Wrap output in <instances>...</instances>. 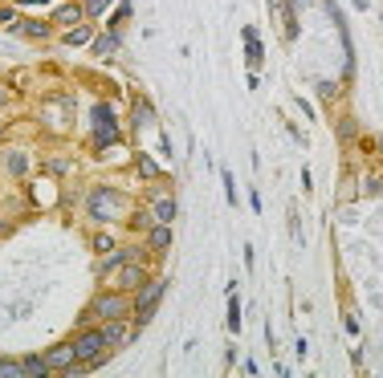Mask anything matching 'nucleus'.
<instances>
[{
  "label": "nucleus",
  "instance_id": "1",
  "mask_svg": "<svg viewBox=\"0 0 383 378\" xmlns=\"http://www.w3.org/2000/svg\"><path fill=\"white\" fill-rule=\"evenodd\" d=\"M122 212H127V199L118 196L115 187L90 191V215H94V220H118Z\"/></svg>",
  "mask_w": 383,
  "mask_h": 378
},
{
  "label": "nucleus",
  "instance_id": "2",
  "mask_svg": "<svg viewBox=\"0 0 383 378\" xmlns=\"http://www.w3.org/2000/svg\"><path fill=\"white\" fill-rule=\"evenodd\" d=\"M164 280H143L139 285V297H135V321L139 326H147L151 321V313H155V305H159V297H164Z\"/></svg>",
  "mask_w": 383,
  "mask_h": 378
},
{
  "label": "nucleus",
  "instance_id": "3",
  "mask_svg": "<svg viewBox=\"0 0 383 378\" xmlns=\"http://www.w3.org/2000/svg\"><path fill=\"white\" fill-rule=\"evenodd\" d=\"M90 114H94V147L106 150L110 143H118V126H115V114H110V106H106V102H98Z\"/></svg>",
  "mask_w": 383,
  "mask_h": 378
},
{
  "label": "nucleus",
  "instance_id": "4",
  "mask_svg": "<svg viewBox=\"0 0 383 378\" xmlns=\"http://www.w3.org/2000/svg\"><path fill=\"white\" fill-rule=\"evenodd\" d=\"M94 313H98L102 321H115V317H127V313H131V301L122 297V289H118V293H98L94 297Z\"/></svg>",
  "mask_w": 383,
  "mask_h": 378
},
{
  "label": "nucleus",
  "instance_id": "5",
  "mask_svg": "<svg viewBox=\"0 0 383 378\" xmlns=\"http://www.w3.org/2000/svg\"><path fill=\"white\" fill-rule=\"evenodd\" d=\"M74 350H78V358L90 362V358H98L102 350H110L106 345V338H102V329H82L78 338H74Z\"/></svg>",
  "mask_w": 383,
  "mask_h": 378
},
{
  "label": "nucleus",
  "instance_id": "6",
  "mask_svg": "<svg viewBox=\"0 0 383 378\" xmlns=\"http://www.w3.org/2000/svg\"><path fill=\"white\" fill-rule=\"evenodd\" d=\"M45 362L53 366V374H66L69 366L78 362V350H74V342H62V345H53L50 354H45Z\"/></svg>",
  "mask_w": 383,
  "mask_h": 378
},
{
  "label": "nucleus",
  "instance_id": "7",
  "mask_svg": "<svg viewBox=\"0 0 383 378\" xmlns=\"http://www.w3.org/2000/svg\"><path fill=\"white\" fill-rule=\"evenodd\" d=\"M13 33L17 37H29V41H45V37L53 33V20H33V17H25L13 25Z\"/></svg>",
  "mask_w": 383,
  "mask_h": 378
},
{
  "label": "nucleus",
  "instance_id": "8",
  "mask_svg": "<svg viewBox=\"0 0 383 378\" xmlns=\"http://www.w3.org/2000/svg\"><path fill=\"white\" fill-rule=\"evenodd\" d=\"M21 370H25V378H50L53 366L45 362V354H29V358H21Z\"/></svg>",
  "mask_w": 383,
  "mask_h": 378
},
{
  "label": "nucleus",
  "instance_id": "9",
  "mask_svg": "<svg viewBox=\"0 0 383 378\" xmlns=\"http://www.w3.org/2000/svg\"><path fill=\"white\" fill-rule=\"evenodd\" d=\"M82 4H62V8H53V25H62V29H74V25H82Z\"/></svg>",
  "mask_w": 383,
  "mask_h": 378
},
{
  "label": "nucleus",
  "instance_id": "10",
  "mask_svg": "<svg viewBox=\"0 0 383 378\" xmlns=\"http://www.w3.org/2000/svg\"><path fill=\"white\" fill-rule=\"evenodd\" d=\"M151 215H155L159 224H171V215H176V199H171V196H151Z\"/></svg>",
  "mask_w": 383,
  "mask_h": 378
},
{
  "label": "nucleus",
  "instance_id": "11",
  "mask_svg": "<svg viewBox=\"0 0 383 378\" xmlns=\"http://www.w3.org/2000/svg\"><path fill=\"white\" fill-rule=\"evenodd\" d=\"M167 244H171V228H167V224H155V228L147 232V248L151 252H164Z\"/></svg>",
  "mask_w": 383,
  "mask_h": 378
},
{
  "label": "nucleus",
  "instance_id": "12",
  "mask_svg": "<svg viewBox=\"0 0 383 378\" xmlns=\"http://www.w3.org/2000/svg\"><path fill=\"white\" fill-rule=\"evenodd\" d=\"M102 338H106V345H110V350L127 342V326H122V317H115V321H106V329H102Z\"/></svg>",
  "mask_w": 383,
  "mask_h": 378
},
{
  "label": "nucleus",
  "instance_id": "13",
  "mask_svg": "<svg viewBox=\"0 0 383 378\" xmlns=\"http://www.w3.org/2000/svg\"><path fill=\"white\" fill-rule=\"evenodd\" d=\"M143 280H147V273L135 264V268H127V273H118V289H127V293H131V289H139Z\"/></svg>",
  "mask_w": 383,
  "mask_h": 378
},
{
  "label": "nucleus",
  "instance_id": "14",
  "mask_svg": "<svg viewBox=\"0 0 383 378\" xmlns=\"http://www.w3.org/2000/svg\"><path fill=\"white\" fill-rule=\"evenodd\" d=\"M94 41V25H74L66 33V45H90Z\"/></svg>",
  "mask_w": 383,
  "mask_h": 378
},
{
  "label": "nucleus",
  "instance_id": "15",
  "mask_svg": "<svg viewBox=\"0 0 383 378\" xmlns=\"http://www.w3.org/2000/svg\"><path fill=\"white\" fill-rule=\"evenodd\" d=\"M110 4H115V0H82V13L90 20H98L102 13H106V8H110Z\"/></svg>",
  "mask_w": 383,
  "mask_h": 378
},
{
  "label": "nucleus",
  "instance_id": "16",
  "mask_svg": "<svg viewBox=\"0 0 383 378\" xmlns=\"http://www.w3.org/2000/svg\"><path fill=\"white\" fill-rule=\"evenodd\" d=\"M115 45H118V37L110 33V37H94V45H90V49L98 53V57H106V53H115Z\"/></svg>",
  "mask_w": 383,
  "mask_h": 378
},
{
  "label": "nucleus",
  "instance_id": "17",
  "mask_svg": "<svg viewBox=\"0 0 383 378\" xmlns=\"http://www.w3.org/2000/svg\"><path fill=\"white\" fill-rule=\"evenodd\" d=\"M0 378H25L21 362H13V358H0Z\"/></svg>",
  "mask_w": 383,
  "mask_h": 378
},
{
  "label": "nucleus",
  "instance_id": "18",
  "mask_svg": "<svg viewBox=\"0 0 383 378\" xmlns=\"http://www.w3.org/2000/svg\"><path fill=\"white\" fill-rule=\"evenodd\" d=\"M245 49H249V57H253V61L261 57V41H257V33H253V29H245Z\"/></svg>",
  "mask_w": 383,
  "mask_h": 378
},
{
  "label": "nucleus",
  "instance_id": "19",
  "mask_svg": "<svg viewBox=\"0 0 383 378\" xmlns=\"http://www.w3.org/2000/svg\"><path fill=\"white\" fill-rule=\"evenodd\" d=\"M139 175H159V167L151 163L147 155H139Z\"/></svg>",
  "mask_w": 383,
  "mask_h": 378
},
{
  "label": "nucleus",
  "instance_id": "20",
  "mask_svg": "<svg viewBox=\"0 0 383 378\" xmlns=\"http://www.w3.org/2000/svg\"><path fill=\"white\" fill-rule=\"evenodd\" d=\"M334 94H338V85H334V82H318V98H326V102H331Z\"/></svg>",
  "mask_w": 383,
  "mask_h": 378
},
{
  "label": "nucleus",
  "instance_id": "21",
  "mask_svg": "<svg viewBox=\"0 0 383 378\" xmlns=\"http://www.w3.org/2000/svg\"><path fill=\"white\" fill-rule=\"evenodd\" d=\"M229 329H233V333L241 329V309H236V305H229Z\"/></svg>",
  "mask_w": 383,
  "mask_h": 378
},
{
  "label": "nucleus",
  "instance_id": "22",
  "mask_svg": "<svg viewBox=\"0 0 383 378\" xmlns=\"http://www.w3.org/2000/svg\"><path fill=\"white\" fill-rule=\"evenodd\" d=\"M8 167H13V175H25V159L21 155H8Z\"/></svg>",
  "mask_w": 383,
  "mask_h": 378
},
{
  "label": "nucleus",
  "instance_id": "23",
  "mask_svg": "<svg viewBox=\"0 0 383 378\" xmlns=\"http://www.w3.org/2000/svg\"><path fill=\"white\" fill-rule=\"evenodd\" d=\"M115 248V236H98V252H110Z\"/></svg>",
  "mask_w": 383,
  "mask_h": 378
},
{
  "label": "nucleus",
  "instance_id": "24",
  "mask_svg": "<svg viewBox=\"0 0 383 378\" xmlns=\"http://www.w3.org/2000/svg\"><path fill=\"white\" fill-rule=\"evenodd\" d=\"M13 17H17V8H0V25H13Z\"/></svg>",
  "mask_w": 383,
  "mask_h": 378
},
{
  "label": "nucleus",
  "instance_id": "25",
  "mask_svg": "<svg viewBox=\"0 0 383 378\" xmlns=\"http://www.w3.org/2000/svg\"><path fill=\"white\" fill-rule=\"evenodd\" d=\"M25 4H50V0H21V8H25Z\"/></svg>",
  "mask_w": 383,
  "mask_h": 378
},
{
  "label": "nucleus",
  "instance_id": "26",
  "mask_svg": "<svg viewBox=\"0 0 383 378\" xmlns=\"http://www.w3.org/2000/svg\"><path fill=\"white\" fill-rule=\"evenodd\" d=\"M0 102H4V85H0Z\"/></svg>",
  "mask_w": 383,
  "mask_h": 378
}]
</instances>
